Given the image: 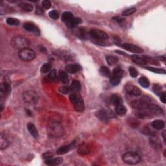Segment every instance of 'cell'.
Segmentation results:
<instances>
[{
	"label": "cell",
	"instance_id": "obj_6",
	"mask_svg": "<svg viewBox=\"0 0 166 166\" xmlns=\"http://www.w3.org/2000/svg\"><path fill=\"white\" fill-rule=\"evenodd\" d=\"M18 57L20 59L25 62H29L34 60L36 57V53L33 49L29 47L20 50Z\"/></svg>",
	"mask_w": 166,
	"mask_h": 166
},
{
	"label": "cell",
	"instance_id": "obj_39",
	"mask_svg": "<svg viewBox=\"0 0 166 166\" xmlns=\"http://www.w3.org/2000/svg\"><path fill=\"white\" fill-rule=\"evenodd\" d=\"M59 91L64 94H70V93L72 92L71 87L66 86L60 87L59 88Z\"/></svg>",
	"mask_w": 166,
	"mask_h": 166
},
{
	"label": "cell",
	"instance_id": "obj_14",
	"mask_svg": "<svg viewBox=\"0 0 166 166\" xmlns=\"http://www.w3.org/2000/svg\"><path fill=\"white\" fill-rule=\"evenodd\" d=\"M91 151V148L86 143H82L80 144L77 149V153L80 155H87Z\"/></svg>",
	"mask_w": 166,
	"mask_h": 166
},
{
	"label": "cell",
	"instance_id": "obj_24",
	"mask_svg": "<svg viewBox=\"0 0 166 166\" xmlns=\"http://www.w3.org/2000/svg\"><path fill=\"white\" fill-rule=\"evenodd\" d=\"M151 125L155 129L161 130L164 128L165 123L162 120H155L152 123Z\"/></svg>",
	"mask_w": 166,
	"mask_h": 166
},
{
	"label": "cell",
	"instance_id": "obj_46",
	"mask_svg": "<svg viewBox=\"0 0 166 166\" xmlns=\"http://www.w3.org/2000/svg\"><path fill=\"white\" fill-rule=\"evenodd\" d=\"M160 100L163 103H165L166 97H165V92H163L160 94Z\"/></svg>",
	"mask_w": 166,
	"mask_h": 166
},
{
	"label": "cell",
	"instance_id": "obj_21",
	"mask_svg": "<svg viewBox=\"0 0 166 166\" xmlns=\"http://www.w3.org/2000/svg\"><path fill=\"white\" fill-rule=\"evenodd\" d=\"M81 22H82V20L81 19L79 18L74 17L69 22L66 23V25L67 27H69V28H74V27L77 26V25H79L80 23H81Z\"/></svg>",
	"mask_w": 166,
	"mask_h": 166
},
{
	"label": "cell",
	"instance_id": "obj_12",
	"mask_svg": "<svg viewBox=\"0 0 166 166\" xmlns=\"http://www.w3.org/2000/svg\"><path fill=\"white\" fill-rule=\"evenodd\" d=\"M125 89L128 94L130 95H133V96H140L142 94L141 90L134 85L128 84L125 86Z\"/></svg>",
	"mask_w": 166,
	"mask_h": 166
},
{
	"label": "cell",
	"instance_id": "obj_1",
	"mask_svg": "<svg viewBox=\"0 0 166 166\" xmlns=\"http://www.w3.org/2000/svg\"><path fill=\"white\" fill-rule=\"evenodd\" d=\"M90 36L94 42L100 45H105V41L109 39V36L106 32L99 29L91 30L90 31Z\"/></svg>",
	"mask_w": 166,
	"mask_h": 166
},
{
	"label": "cell",
	"instance_id": "obj_17",
	"mask_svg": "<svg viewBox=\"0 0 166 166\" xmlns=\"http://www.w3.org/2000/svg\"><path fill=\"white\" fill-rule=\"evenodd\" d=\"M63 162V158L61 157H57L55 158H50V159L45 160V163L49 166H55L60 165Z\"/></svg>",
	"mask_w": 166,
	"mask_h": 166
},
{
	"label": "cell",
	"instance_id": "obj_18",
	"mask_svg": "<svg viewBox=\"0 0 166 166\" xmlns=\"http://www.w3.org/2000/svg\"><path fill=\"white\" fill-rule=\"evenodd\" d=\"M81 70V67L78 64H68L66 66V70L67 73L70 74H75V73L79 72Z\"/></svg>",
	"mask_w": 166,
	"mask_h": 166
},
{
	"label": "cell",
	"instance_id": "obj_10",
	"mask_svg": "<svg viewBox=\"0 0 166 166\" xmlns=\"http://www.w3.org/2000/svg\"><path fill=\"white\" fill-rule=\"evenodd\" d=\"M11 91V85L7 81H4L1 84L0 86V95H1V100L3 99H5L8 97Z\"/></svg>",
	"mask_w": 166,
	"mask_h": 166
},
{
	"label": "cell",
	"instance_id": "obj_20",
	"mask_svg": "<svg viewBox=\"0 0 166 166\" xmlns=\"http://www.w3.org/2000/svg\"><path fill=\"white\" fill-rule=\"evenodd\" d=\"M131 59L134 63L139 65H145L147 64V60L144 58L138 56V55H132Z\"/></svg>",
	"mask_w": 166,
	"mask_h": 166
},
{
	"label": "cell",
	"instance_id": "obj_8",
	"mask_svg": "<svg viewBox=\"0 0 166 166\" xmlns=\"http://www.w3.org/2000/svg\"><path fill=\"white\" fill-rule=\"evenodd\" d=\"M38 99V95L33 90H29L23 94V99L24 102L28 105L36 104Z\"/></svg>",
	"mask_w": 166,
	"mask_h": 166
},
{
	"label": "cell",
	"instance_id": "obj_42",
	"mask_svg": "<svg viewBox=\"0 0 166 166\" xmlns=\"http://www.w3.org/2000/svg\"><path fill=\"white\" fill-rule=\"evenodd\" d=\"M51 6V1L49 0H44L42 1V7L45 9H49Z\"/></svg>",
	"mask_w": 166,
	"mask_h": 166
},
{
	"label": "cell",
	"instance_id": "obj_22",
	"mask_svg": "<svg viewBox=\"0 0 166 166\" xmlns=\"http://www.w3.org/2000/svg\"><path fill=\"white\" fill-rule=\"evenodd\" d=\"M9 146V142L5 136L1 133L0 135V149L3 150Z\"/></svg>",
	"mask_w": 166,
	"mask_h": 166
},
{
	"label": "cell",
	"instance_id": "obj_33",
	"mask_svg": "<svg viewBox=\"0 0 166 166\" xmlns=\"http://www.w3.org/2000/svg\"><path fill=\"white\" fill-rule=\"evenodd\" d=\"M150 143L153 147H154L155 149H159L161 147L160 141L158 138L155 137H152L150 139Z\"/></svg>",
	"mask_w": 166,
	"mask_h": 166
},
{
	"label": "cell",
	"instance_id": "obj_23",
	"mask_svg": "<svg viewBox=\"0 0 166 166\" xmlns=\"http://www.w3.org/2000/svg\"><path fill=\"white\" fill-rule=\"evenodd\" d=\"M115 112L117 115L123 116V115L126 114L127 109L123 104H120L115 106Z\"/></svg>",
	"mask_w": 166,
	"mask_h": 166
},
{
	"label": "cell",
	"instance_id": "obj_36",
	"mask_svg": "<svg viewBox=\"0 0 166 166\" xmlns=\"http://www.w3.org/2000/svg\"><path fill=\"white\" fill-rule=\"evenodd\" d=\"M7 24L10 25V26H18L20 24L19 20L16 18H8L6 20Z\"/></svg>",
	"mask_w": 166,
	"mask_h": 166
},
{
	"label": "cell",
	"instance_id": "obj_40",
	"mask_svg": "<svg viewBox=\"0 0 166 166\" xmlns=\"http://www.w3.org/2000/svg\"><path fill=\"white\" fill-rule=\"evenodd\" d=\"M49 16H50V18H51L52 19L57 20L59 17V14L57 11L53 10V11H51L49 12Z\"/></svg>",
	"mask_w": 166,
	"mask_h": 166
},
{
	"label": "cell",
	"instance_id": "obj_13",
	"mask_svg": "<svg viewBox=\"0 0 166 166\" xmlns=\"http://www.w3.org/2000/svg\"><path fill=\"white\" fill-rule=\"evenodd\" d=\"M76 147V142L74 141V142H72L70 144L65 145V146L60 147L57 150V153L58 155H64L66 154V153L70 152V150L74 149Z\"/></svg>",
	"mask_w": 166,
	"mask_h": 166
},
{
	"label": "cell",
	"instance_id": "obj_43",
	"mask_svg": "<svg viewBox=\"0 0 166 166\" xmlns=\"http://www.w3.org/2000/svg\"><path fill=\"white\" fill-rule=\"evenodd\" d=\"M48 77L51 80H55L57 79V72L55 70H52L50 71L49 74L48 75Z\"/></svg>",
	"mask_w": 166,
	"mask_h": 166
},
{
	"label": "cell",
	"instance_id": "obj_35",
	"mask_svg": "<svg viewBox=\"0 0 166 166\" xmlns=\"http://www.w3.org/2000/svg\"><path fill=\"white\" fill-rule=\"evenodd\" d=\"M136 11V9L135 7H131V8H129L122 12V16H130L134 13Z\"/></svg>",
	"mask_w": 166,
	"mask_h": 166
},
{
	"label": "cell",
	"instance_id": "obj_19",
	"mask_svg": "<svg viewBox=\"0 0 166 166\" xmlns=\"http://www.w3.org/2000/svg\"><path fill=\"white\" fill-rule=\"evenodd\" d=\"M27 128L28 131L32 136L35 138H38V132L36 128L34 126V124H32L31 123H29L27 125Z\"/></svg>",
	"mask_w": 166,
	"mask_h": 166
},
{
	"label": "cell",
	"instance_id": "obj_31",
	"mask_svg": "<svg viewBox=\"0 0 166 166\" xmlns=\"http://www.w3.org/2000/svg\"><path fill=\"white\" fill-rule=\"evenodd\" d=\"M138 82H139V84L143 88H147L150 86L149 80L145 77H141L138 80Z\"/></svg>",
	"mask_w": 166,
	"mask_h": 166
},
{
	"label": "cell",
	"instance_id": "obj_2",
	"mask_svg": "<svg viewBox=\"0 0 166 166\" xmlns=\"http://www.w3.org/2000/svg\"><path fill=\"white\" fill-rule=\"evenodd\" d=\"M70 101L74 105V109L77 112H83L84 110V103L82 97L76 92L72 93L70 95Z\"/></svg>",
	"mask_w": 166,
	"mask_h": 166
},
{
	"label": "cell",
	"instance_id": "obj_50",
	"mask_svg": "<svg viewBox=\"0 0 166 166\" xmlns=\"http://www.w3.org/2000/svg\"><path fill=\"white\" fill-rule=\"evenodd\" d=\"M27 114H28L29 116H32V112L29 110H27Z\"/></svg>",
	"mask_w": 166,
	"mask_h": 166
},
{
	"label": "cell",
	"instance_id": "obj_32",
	"mask_svg": "<svg viewBox=\"0 0 166 166\" xmlns=\"http://www.w3.org/2000/svg\"><path fill=\"white\" fill-rule=\"evenodd\" d=\"M106 60H107V62L108 64H109L110 66H113V65H114L117 63L118 62V58L116 57H114V56H108L106 58Z\"/></svg>",
	"mask_w": 166,
	"mask_h": 166
},
{
	"label": "cell",
	"instance_id": "obj_27",
	"mask_svg": "<svg viewBox=\"0 0 166 166\" xmlns=\"http://www.w3.org/2000/svg\"><path fill=\"white\" fill-rule=\"evenodd\" d=\"M70 87H71V88H72V92H74V93L77 92L80 90V88H81V84H80V83L79 80H73L72 85Z\"/></svg>",
	"mask_w": 166,
	"mask_h": 166
},
{
	"label": "cell",
	"instance_id": "obj_44",
	"mask_svg": "<svg viewBox=\"0 0 166 166\" xmlns=\"http://www.w3.org/2000/svg\"><path fill=\"white\" fill-rule=\"evenodd\" d=\"M161 90H162V87H161L160 85L156 84L153 86V91L157 94H161Z\"/></svg>",
	"mask_w": 166,
	"mask_h": 166
},
{
	"label": "cell",
	"instance_id": "obj_7",
	"mask_svg": "<svg viewBox=\"0 0 166 166\" xmlns=\"http://www.w3.org/2000/svg\"><path fill=\"white\" fill-rule=\"evenodd\" d=\"M123 160L129 165H136L140 162V156L134 152H127L123 156Z\"/></svg>",
	"mask_w": 166,
	"mask_h": 166
},
{
	"label": "cell",
	"instance_id": "obj_5",
	"mask_svg": "<svg viewBox=\"0 0 166 166\" xmlns=\"http://www.w3.org/2000/svg\"><path fill=\"white\" fill-rule=\"evenodd\" d=\"M150 99L147 97H143L142 99L134 100L131 102V106L133 109L140 110H147L149 105L150 104Z\"/></svg>",
	"mask_w": 166,
	"mask_h": 166
},
{
	"label": "cell",
	"instance_id": "obj_9",
	"mask_svg": "<svg viewBox=\"0 0 166 166\" xmlns=\"http://www.w3.org/2000/svg\"><path fill=\"white\" fill-rule=\"evenodd\" d=\"M123 74H124V72L119 67L114 69L113 70L112 74L110 77V84L114 86H117L122 79Z\"/></svg>",
	"mask_w": 166,
	"mask_h": 166
},
{
	"label": "cell",
	"instance_id": "obj_47",
	"mask_svg": "<svg viewBox=\"0 0 166 166\" xmlns=\"http://www.w3.org/2000/svg\"><path fill=\"white\" fill-rule=\"evenodd\" d=\"M36 13L37 14H39V15L43 14H44V11L42 10V8H40V7H37L36 9Z\"/></svg>",
	"mask_w": 166,
	"mask_h": 166
},
{
	"label": "cell",
	"instance_id": "obj_26",
	"mask_svg": "<svg viewBox=\"0 0 166 166\" xmlns=\"http://www.w3.org/2000/svg\"><path fill=\"white\" fill-rule=\"evenodd\" d=\"M110 101H111V103H112L114 106H117L118 105L123 104V101L122 99L121 98L120 96H119L118 95H112L111 98H110Z\"/></svg>",
	"mask_w": 166,
	"mask_h": 166
},
{
	"label": "cell",
	"instance_id": "obj_3",
	"mask_svg": "<svg viewBox=\"0 0 166 166\" xmlns=\"http://www.w3.org/2000/svg\"><path fill=\"white\" fill-rule=\"evenodd\" d=\"M48 134L52 138H59L63 136L64 129L60 123L53 121L48 125Z\"/></svg>",
	"mask_w": 166,
	"mask_h": 166
},
{
	"label": "cell",
	"instance_id": "obj_29",
	"mask_svg": "<svg viewBox=\"0 0 166 166\" xmlns=\"http://www.w3.org/2000/svg\"><path fill=\"white\" fill-rule=\"evenodd\" d=\"M99 73L103 77H109L111 76V72H110V70H109V67H107L106 66L101 67L99 69Z\"/></svg>",
	"mask_w": 166,
	"mask_h": 166
},
{
	"label": "cell",
	"instance_id": "obj_25",
	"mask_svg": "<svg viewBox=\"0 0 166 166\" xmlns=\"http://www.w3.org/2000/svg\"><path fill=\"white\" fill-rule=\"evenodd\" d=\"M59 79L60 81L64 84H67L69 82V78L67 73L64 71H60L59 72Z\"/></svg>",
	"mask_w": 166,
	"mask_h": 166
},
{
	"label": "cell",
	"instance_id": "obj_30",
	"mask_svg": "<svg viewBox=\"0 0 166 166\" xmlns=\"http://www.w3.org/2000/svg\"><path fill=\"white\" fill-rule=\"evenodd\" d=\"M18 7L26 12H31L32 11V10H33V7H32V5L27 3H20V4H18Z\"/></svg>",
	"mask_w": 166,
	"mask_h": 166
},
{
	"label": "cell",
	"instance_id": "obj_15",
	"mask_svg": "<svg viewBox=\"0 0 166 166\" xmlns=\"http://www.w3.org/2000/svg\"><path fill=\"white\" fill-rule=\"evenodd\" d=\"M23 27H24V29L26 30V31H27L34 32V33L36 35L40 34V32L39 29L38 28V27L32 23L27 22V23L24 24Z\"/></svg>",
	"mask_w": 166,
	"mask_h": 166
},
{
	"label": "cell",
	"instance_id": "obj_37",
	"mask_svg": "<svg viewBox=\"0 0 166 166\" xmlns=\"http://www.w3.org/2000/svg\"><path fill=\"white\" fill-rule=\"evenodd\" d=\"M51 70V65L49 63H46L42 65V66L40 69V71L42 74H47Z\"/></svg>",
	"mask_w": 166,
	"mask_h": 166
},
{
	"label": "cell",
	"instance_id": "obj_48",
	"mask_svg": "<svg viewBox=\"0 0 166 166\" xmlns=\"http://www.w3.org/2000/svg\"><path fill=\"white\" fill-rule=\"evenodd\" d=\"M113 19L115 20V21H117V22H119V23H121V22L125 21V18H121V17H115Z\"/></svg>",
	"mask_w": 166,
	"mask_h": 166
},
{
	"label": "cell",
	"instance_id": "obj_4",
	"mask_svg": "<svg viewBox=\"0 0 166 166\" xmlns=\"http://www.w3.org/2000/svg\"><path fill=\"white\" fill-rule=\"evenodd\" d=\"M11 44L14 48L21 50L28 47L30 45V41L22 36H16L11 39Z\"/></svg>",
	"mask_w": 166,
	"mask_h": 166
},
{
	"label": "cell",
	"instance_id": "obj_16",
	"mask_svg": "<svg viewBox=\"0 0 166 166\" xmlns=\"http://www.w3.org/2000/svg\"><path fill=\"white\" fill-rule=\"evenodd\" d=\"M96 116L99 120L105 123L109 121L110 118V115H109V113L105 110H100L99 111H97L96 113Z\"/></svg>",
	"mask_w": 166,
	"mask_h": 166
},
{
	"label": "cell",
	"instance_id": "obj_11",
	"mask_svg": "<svg viewBox=\"0 0 166 166\" xmlns=\"http://www.w3.org/2000/svg\"><path fill=\"white\" fill-rule=\"evenodd\" d=\"M121 47L123 49L127 50L128 51L134 53H142L143 52V49L141 47H138L136 45L129 44V43H125L121 44Z\"/></svg>",
	"mask_w": 166,
	"mask_h": 166
},
{
	"label": "cell",
	"instance_id": "obj_28",
	"mask_svg": "<svg viewBox=\"0 0 166 166\" xmlns=\"http://www.w3.org/2000/svg\"><path fill=\"white\" fill-rule=\"evenodd\" d=\"M73 18H74V15L70 12H64L62 15V21L64 23L66 24L69 22Z\"/></svg>",
	"mask_w": 166,
	"mask_h": 166
},
{
	"label": "cell",
	"instance_id": "obj_49",
	"mask_svg": "<svg viewBox=\"0 0 166 166\" xmlns=\"http://www.w3.org/2000/svg\"><path fill=\"white\" fill-rule=\"evenodd\" d=\"M162 136L163 138V141H164V142L165 143V130L162 133Z\"/></svg>",
	"mask_w": 166,
	"mask_h": 166
},
{
	"label": "cell",
	"instance_id": "obj_45",
	"mask_svg": "<svg viewBox=\"0 0 166 166\" xmlns=\"http://www.w3.org/2000/svg\"><path fill=\"white\" fill-rule=\"evenodd\" d=\"M42 157H43V158L45 160L50 159V158H52L53 157V154L51 153L47 152L46 153H44V154L42 155Z\"/></svg>",
	"mask_w": 166,
	"mask_h": 166
},
{
	"label": "cell",
	"instance_id": "obj_41",
	"mask_svg": "<svg viewBox=\"0 0 166 166\" xmlns=\"http://www.w3.org/2000/svg\"><path fill=\"white\" fill-rule=\"evenodd\" d=\"M129 74L130 75V76L132 77H136L138 75V72L136 70V69L134 68V67H130L129 69Z\"/></svg>",
	"mask_w": 166,
	"mask_h": 166
},
{
	"label": "cell",
	"instance_id": "obj_38",
	"mask_svg": "<svg viewBox=\"0 0 166 166\" xmlns=\"http://www.w3.org/2000/svg\"><path fill=\"white\" fill-rule=\"evenodd\" d=\"M146 69H147L149 71H151L156 74H165V70L163 69L160 68H157V67H147Z\"/></svg>",
	"mask_w": 166,
	"mask_h": 166
},
{
	"label": "cell",
	"instance_id": "obj_34",
	"mask_svg": "<svg viewBox=\"0 0 166 166\" xmlns=\"http://www.w3.org/2000/svg\"><path fill=\"white\" fill-rule=\"evenodd\" d=\"M76 34L77 37L80 38L81 39H86L87 38V34H86V32L84 29L82 28H80L78 29L77 31L76 32Z\"/></svg>",
	"mask_w": 166,
	"mask_h": 166
}]
</instances>
